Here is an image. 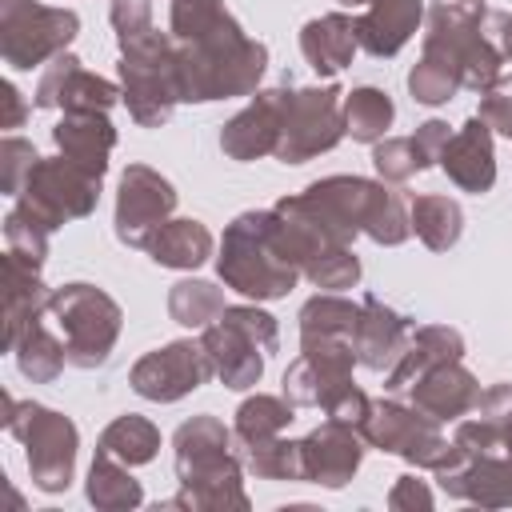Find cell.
I'll use <instances>...</instances> for the list:
<instances>
[{
	"label": "cell",
	"instance_id": "cell-9",
	"mask_svg": "<svg viewBox=\"0 0 512 512\" xmlns=\"http://www.w3.org/2000/svg\"><path fill=\"white\" fill-rule=\"evenodd\" d=\"M352 44H356V28L344 16L316 20L304 32V52H308V60H312L316 72H336L352 56Z\"/></svg>",
	"mask_w": 512,
	"mask_h": 512
},
{
	"label": "cell",
	"instance_id": "cell-11",
	"mask_svg": "<svg viewBox=\"0 0 512 512\" xmlns=\"http://www.w3.org/2000/svg\"><path fill=\"white\" fill-rule=\"evenodd\" d=\"M388 120H392V104H388L384 92H376V88L352 92V100H348V128H352L356 140H376L388 128Z\"/></svg>",
	"mask_w": 512,
	"mask_h": 512
},
{
	"label": "cell",
	"instance_id": "cell-14",
	"mask_svg": "<svg viewBox=\"0 0 512 512\" xmlns=\"http://www.w3.org/2000/svg\"><path fill=\"white\" fill-rule=\"evenodd\" d=\"M220 308V296L212 292V284H176L172 292V312L180 324H204V316H212Z\"/></svg>",
	"mask_w": 512,
	"mask_h": 512
},
{
	"label": "cell",
	"instance_id": "cell-4",
	"mask_svg": "<svg viewBox=\"0 0 512 512\" xmlns=\"http://www.w3.org/2000/svg\"><path fill=\"white\" fill-rule=\"evenodd\" d=\"M204 376H208V364L196 356V348L192 344H172V348L140 360L132 380L152 400H176L188 388H196Z\"/></svg>",
	"mask_w": 512,
	"mask_h": 512
},
{
	"label": "cell",
	"instance_id": "cell-7",
	"mask_svg": "<svg viewBox=\"0 0 512 512\" xmlns=\"http://www.w3.org/2000/svg\"><path fill=\"white\" fill-rule=\"evenodd\" d=\"M416 20H420V4L416 0H376L372 12L360 20V32L356 36L364 40L368 52L384 56V52H396L408 40V32H412Z\"/></svg>",
	"mask_w": 512,
	"mask_h": 512
},
{
	"label": "cell",
	"instance_id": "cell-10",
	"mask_svg": "<svg viewBox=\"0 0 512 512\" xmlns=\"http://www.w3.org/2000/svg\"><path fill=\"white\" fill-rule=\"evenodd\" d=\"M152 252L160 264H180V268L200 264L208 256V232L192 220H176V224L160 228V236L152 240Z\"/></svg>",
	"mask_w": 512,
	"mask_h": 512
},
{
	"label": "cell",
	"instance_id": "cell-6",
	"mask_svg": "<svg viewBox=\"0 0 512 512\" xmlns=\"http://www.w3.org/2000/svg\"><path fill=\"white\" fill-rule=\"evenodd\" d=\"M56 144L68 152L72 164H80L84 172L100 176L104 172V152L112 148V128L96 112H76L56 128Z\"/></svg>",
	"mask_w": 512,
	"mask_h": 512
},
{
	"label": "cell",
	"instance_id": "cell-5",
	"mask_svg": "<svg viewBox=\"0 0 512 512\" xmlns=\"http://www.w3.org/2000/svg\"><path fill=\"white\" fill-rule=\"evenodd\" d=\"M172 200L176 196L160 176H152L148 168H128L120 184V212H116L120 236L132 244H144V228H152L172 208Z\"/></svg>",
	"mask_w": 512,
	"mask_h": 512
},
{
	"label": "cell",
	"instance_id": "cell-13",
	"mask_svg": "<svg viewBox=\"0 0 512 512\" xmlns=\"http://www.w3.org/2000/svg\"><path fill=\"white\" fill-rule=\"evenodd\" d=\"M152 448H156V432L136 416H124L104 432V452H116L124 460H148Z\"/></svg>",
	"mask_w": 512,
	"mask_h": 512
},
{
	"label": "cell",
	"instance_id": "cell-12",
	"mask_svg": "<svg viewBox=\"0 0 512 512\" xmlns=\"http://www.w3.org/2000/svg\"><path fill=\"white\" fill-rule=\"evenodd\" d=\"M416 232H420L432 248L452 244L456 232H460V208L448 204V200H436V196L416 200Z\"/></svg>",
	"mask_w": 512,
	"mask_h": 512
},
{
	"label": "cell",
	"instance_id": "cell-1",
	"mask_svg": "<svg viewBox=\"0 0 512 512\" xmlns=\"http://www.w3.org/2000/svg\"><path fill=\"white\" fill-rule=\"evenodd\" d=\"M52 312L68 332V360L72 364H100L116 336V304L88 284H72L52 296Z\"/></svg>",
	"mask_w": 512,
	"mask_h": 512
},
{
	"label": "cell",
	"instance_id": "cell-3",
	"mask_svg": "<svg viewBox=\"0 0 512 512\" xmlns=\"http://www.w3.org/2000/svg\"><path fill=\"white\" fill-rule=\"evenodd\" d=\"M76 32L72 12H48V8H20L4 16V56L12 68H32L44 52L68 44Z\"/></svg>",
	"mask_w": 512,
	"mask_h": 512
},
{
	"label": "cell",
	"instance_id": "cell-2",
	"mask_svg": "<svg viewBox=\"0 0 512 512\" xmlns=\"http://www.w3.org/2000/svg\"><path fill=\"white\" fill-rule=\"evenodd\" d=\"M16 436L28 440V464L36 472L40 488H64L72 476V448H76V432L64 416L44 412V408H28V424L8 420Z\"/></svg>",
	"mask_w": 512,
	"mask_h": 512
},
{
	"label": "cell",
	"instance_id": "cell-15",
	"mask_svg": "<svg viewBox=\"0 0 512 512\" xmlns=\"http://www.w3.org/2000/svg\"><path fill=\"white\" fill-rule=\"evenodd\" d=\"M60 360H64V352L56 348V340H48L36 324H32V332H28V340H24V352H20V368H24V376H52L56 368H60Z\"/></svg>",
	"mask_w": 512,
	"mask_h": 512
},
{
	"label": "cell",
	"instance_id": "cell-8",
	"mask_svg": "<svg viewBox=\"0 0 512 512\" xmlns=\"http://www.w3.org/2000/svg\"><path fill=\"white\" fill-rule=\"evenodd\" d=\"M444 168L472 192H484L492 184V148L480 120H472L460 140L444 144Z\"/></svg>",
	"mask_w": 512,
	"mask_h": 512
}]
</instances>
